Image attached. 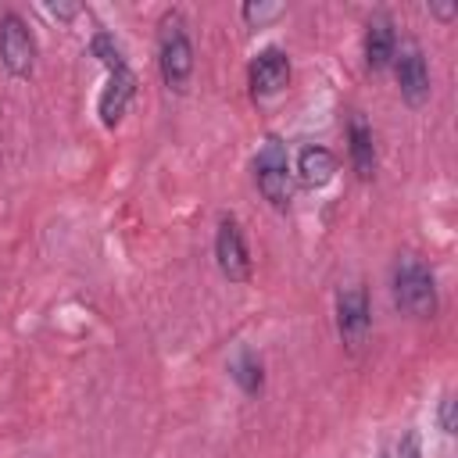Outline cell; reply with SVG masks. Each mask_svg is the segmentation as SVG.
<instances>
[{
  "mask_svg": "<svg viewBox=\"0 0 458 458\" xmlns=\"http://www.w3.org/2000/svg\"><path fill=\"white\" fill-rule=\"evenodd\" d=\"M36 36L29 29V21L18 11H4L0 14V64L7 68L11 79H32L36 72Z\"/></svg>",
  "mask_w": 458,
  "mask_h": 458,
  "instance_id": "obj_4",
  "label": "cell"
},
{
  "mask_svg": "<svg viewBox=\"0 0 458 458\" xmlns=\"http://www.w3.org/2000/svg\"><path fill=\"white\" fill-rule=\"evenodd\" d=\"M437 419H440V429H444L447 437H454V429H458V422H454V394H444V397H440Z\"/></svg>",
  "mask_w": 458,
  "mask_h": 458,
  "instance_id": "obj_15",
  "label": "cell"
},
{
  "mask_svg": "<svg viewBox=\"0 0 458 458\" xmlns=\"http://www.w3.org/2000/svg\"><path fill=\"white\" fill-rule=\"evenodd\" d=\"M390 293H394V308L408 318H433L437 315V279H433V268L404 250L397 254L394 261V272H390Z\"/></svg>",
  "mask_w": 458,
  "mask_h": 458,
  "instance_id": "obj_1",
  "label": "cell"
},
{
  "mask_svg": "<svg viewBox=\"0 0 458 458\" xmlns=\"http://www.w3.org/2000/svg\"><path fill=\"white\" fill-rule=\"evenodd\" d=\"M347 161H351V168H354L358 179H372L376 175V165H379L376 132H372V125L365 122L361 111H354L347 118Z\"/></svg>",
  "mask_w": 458,
  "mask_h": 458,
  "instance_id": "obj_11",
  "label": "cell"
},
{
  "mask_svg": "<svg viewBox=\"0 0 458 458\" xmlns=\"http://www.w3.org/2000/svg\"><path fill=\"white\" fill-rule=\"evenodd\" d=\"M372 326V308H369V290L365 286H344L336 293V333L347 347H358L369 336Z\"/></svg>",
  "mask_w": 458,
  "mask_h": 458,
  "instance_id": "obj_9",
  "label": "cell"
},
{
  "mask_svg": "<svg viewBox=\"0 0 458 458\" xmlns=\"http://www.w3.org/2000/svg\"><path fill=\"white\" fill-rule=\"evenodd\" d=\"M361 50H365V64H369L372 72H386V68L394 64V54H397V29H394V21H390L386 14L369 18Z\"/></svg>",
  "mask_w": 458,
  "mask_h": 458,
  "instance_id": "obj_12",
  "label": "cell"
},
{
  "mask_svg": "<svg viewBox=\"0 0 458 458\" xmlns=\"http://www.w3.org/2000/svg\"><path fill=\"white\" fill-rule=\"evenodd\" d=\"M229 376L236 379V386H240L247 397L261 394V386H265V365H261V358H258L254 351H240L236 361L229 365Z\"/></svg>",
  "mask_w": 458,
  "mask_h": 458,
  "instance_id": "obj_13",
  "label": "cell"
},
{
  "mask_svg": "<svg viewBox=\"0 0 458 458\" xmlns=\"http://www.w3.org/2000/svg\"><path fill=\"white\" fill-rule=\"evenodd\" d=\"M394 79H397V93L408 107H422L429 100V64H426V54L419 43H397V54H394Z\"/></svg>",
  "mask_w": 458,
  "mask_h": 458,
  "instance_id": "obj_7",
  "label": "cell"
},
{
  "mask_svg": "<svg viewBox=\"0 0 458 458\" xmlns=\"http://www.w3.org/2000/svg\"><path fill=\"white\" fill-rule=\"evenodd\" d=\"M254 186L258 193L276 208L286 211L293 200V161H290V147L283 136L268 132L254 154Z\"/></svg>",
  "mask_w": 458,
  "mask_h": 458,
  "instance_id": "obj_3",
  "label": "cell"
},
{
  "mask_svg": "<svg viewBox=\"0 0 458 458\" xmlns=\"http://www.w3.org/2000/svg\"><path fill=\"white\" fill-rule=\"evenodd\" d=\"M136 86H140V79H136L129 61L107 68V82H104V89L97 97V114H100L104 129H118L122 125V118H125V111H129V104L136 97Z\"/></svg>",
  "mask_w": 458,
  "mask_h": 458,
  "instance_id": "obj_8",
  "label": "cell"
},
{
  "mask_svg": "<svg viewBox=\"0 0 458 458\" xmlns=\"http://www.w3.org/2000/svg\"><path fill=\"white\" fill-rule=\"evenodd\" d=\"M397 458H422V444H419V433H415V429H408V433L401 437Z\"/></svg>",
  "mask_w": 458,
  "mask_h": 458,
  "instance_id": "obj_16",
  "label": "cell"
},
{
  "mask_svg": "<svg viewBox=\"0 0 458 458\" xmlns=\"http://www.w3.org/2000/svg\"><path fill=\"white\" fill-rule=\"evenodd\" d=\"M215 265L229 283H247L250 279V247L243 236V225L236 215H218L215 225Z\"/></svg>",
  "mask_w": 458,
  "mask_h": 458,
  "instance_id": "obj_5",
  "label": "cell"
},
{
  "mask_svg": "<svg viewBox=\"0 0 458 458\" xmlns=\"http://www.w3.org/2000/svg\"><path fill=\"white\" fill-rule=\"evenodd\" d=\"M283 11H286L283 4H261V0H258V4L250 0V4H243V7H240V14H243V21H247V25H254V29H261V25H268V21H276V18L283 14Z\"/></svg>",
  "mask_w": 458,
  "mask_h": 458,
  "instance_id": "obj_14",
  "label": "cell"
},
{
  "mask_svg": "<svg viewBox=\"0 0 458 458\" xmlns=\"http://www.w3.org/2000/svg\"><path fill=\"white\" fill-rule=\"evenodd\" d=\"M290 75H293L290 54L283 47L268 43L247 64V89H250L254 100H272V97H279L290 86Z\"/></svg>",
  "mask_w": 458,
  "mask_h": 458,
  "instance_id": "obj_6",
  "label": "cell"
},
{
  "mask_svg": "<svg viewBox=\"0 0 458 458\" xmlns=\"http://www.w3.org/2000/svg\"><path fill=\"white\" fill-rule=\"evenodd\" d=\"M193 39L179 11H165L157 21V72L172 93H186L193 79Z\"/></svg>",
  "mask_w": 458,
  "mask_h": 458,
  "instance_id": "obj_2",
  "label": "cell"
},
{
  "mask_svg": "<svg viewBox=\"0 0 458 458\" xmlns=\"http://www.w3.org/2000/svg\"><path fill=\"white\" fill-rule=\"evenodd\" d=\"M47 11H50L54 18H64V21H68V18H75L82 7H79V4H47Z\"/></svg>",
  "mask_w": 458,
  "mask_h": 458,
  "instance_id": "obj_18",
  "label": "cell"
},
{
  "mask_svg": "<svg viewBox=\"0 0 458 458\" xmlns=\"http://www.w3.org/2000/svg\"><path fill=\"white\" fill-rule=\"evenodd\" d=\"M429 14L440 21H454L458 18V4L454 0H429Z\"/></svg>",
  "mask_w": 458,
  "mask_h": 458,
  "instance_id": "obj_17",
  "label": "cell"
},
{
  "mask_svg": "<svg viewBox=\"0 0 458 458\" xmlns=\"http://www.w3.org/2000/svg\"><path fill=\"white\" fill-rule=\"evenodd\" d=\"M336 168H340V161H336V154H333L329 147L308 143V147L297 150L293 179H297L304 190H322V186H329V182L336 179Z\"/></svg>",
  "mask_w": 458,
  "mask_h": 458,
  "instance_id": "obj_10",
  "label": "cell"
}]
</instances>
